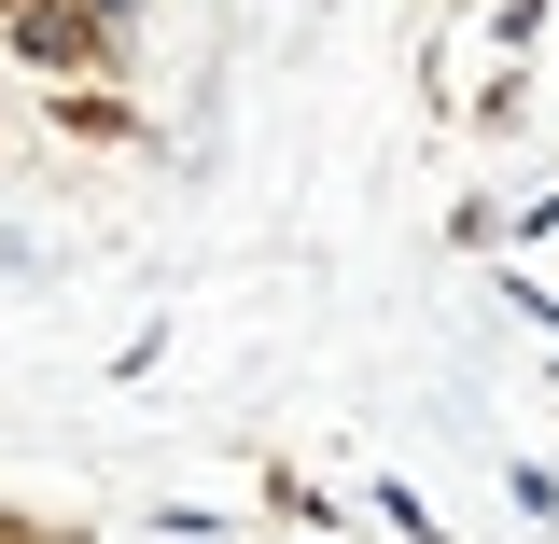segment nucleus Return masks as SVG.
<instances>
[{
  "label": "nucleus",
  "mask_w": 559,
  "mask_h": 544,
  "mask_svg": "<svg viewBox=\"0 0 559 544\" xmlns=\"http://www.w3.org/2000/svg\"><path fill=\"white\" fill-rule=\"evenodd\" d=\"M0 28H14V57H28V70H84V57H98V28H84L70 0H14Z\"/></svg>",
  "instance_id": "f257e3e1"
},
{
  "label": "nucleus",
  "mask_w": 559,
  "mask_h": 544,
  "mask_svg": "<svg viewBox=\"0 0 559 544\" xmlns=\"http://www.w3.org/2000/svg\"><path fill=\"white\" fill-rule=\"evenodd\" d=\"M127 14H140V0H84V28H98V43H112V28H127Z\"/></svg>",
  "instance_id": "f03ea898"
},
{
  "label": "nucleus",
  "mask_w": 559,
  "mask_h": 544,
  "mask_svg": "<svg viewBox=\"0 0 559 544\" xmlns=\"http://www.w3.org/2000/svg\"><path fill=\"white\" fill-rule=\"evenodd\" d=\"M0 14H14V0H0Z\"/></svg>",
  "instance_id": "7ed1b4c3"
}]
</instances>
